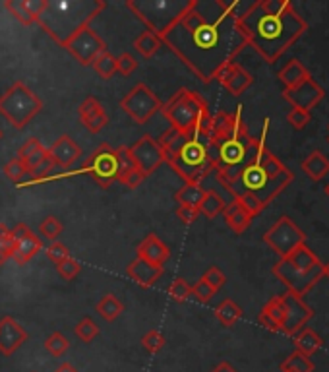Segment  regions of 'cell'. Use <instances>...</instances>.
<instances>
[{
    "label": "cell",
    "instance_id": "6da1fadb",
    "mask_svg": "<svg viewBox=\"0 0 329 372\" xmlns=\"http://www.w3.org/2000/svg\"><path fill=\"white\" fill-rule=\"evenodd\" d=\"M159 39L204 83L215 80L219 70L234 63V56L248 47L231 2L225 0H190Z\"/></svg>",
    "mask_w": 329,
    "mask_h": 372
},
{
    "label": "cell",
    "instance_id": "7a4b0ae2",
    "mask_svg": "<svg viewBox=\"0 0 329 372\" xmlns=\"http://www.w3.org/2000/svg\"><path fill=\"white\" fill-rule=\"evenodd\" d=\"M239 28L250 47L266 63H277L294 41L308 29L289 0H254L239 19Z\"/></svg>",
    "mask_w": 329,
    "mask_h": 372
},
{
    "label": "cell",
    "instance_id": "3957f363",
    "mask_svg": "<svg viewBox=\"0 0 329 372\" xmlns=\"http://www.w3.org/2000/svg\"><path fill=\"white\" fill-rule=\"evenodd\" d=\"M294 181L293 171H289L285 165L277 159L267 147H264L256 157L254 163H250L242 175L229 186V194L232 198L250 192L258 198L264 206L273 202Z\"/></svg>",
    "mask_w": 329,
    "mask_h": 372
},
{
    "label": "cell",
    "instance_id": "277c9868",
    "mask_svg": "<svg viewBox=\"0 0 329 372\" xmlns=\"http://www.w3.org/2000/svg\"><path fill=\"white\" fill-rule=\"evenodd\" d=\"M105 6L107 4L103 0H49L37 24L47 35L63 45L78 29L91 26V19L97 18Z\"/></svg>",
    "mask_w": 329,
    "mask_h": 372
},
{
    "label": "cell",
    "instance_id": "5b68a950",
    "mask_svg": "<svg viewBox=\"0 0 329 372\" xmlns=\"http://www.w3.org/2000/svg\"><path fill=\"white\" fill-rule=\"evenodd\" d=\"M161 113L170 122V128L190 138L194 134L200 118L209 115V107L198 91L180 88L167 103L161 105Z\"/></svg>",
    "mask_w": 329,
    "mask_h": 372
},
{
    "label": "cell",
    "instance_id": "8992f818",
    "mask_svg": "<svg viewBox=\"0 0 329 372\" xmlns=\"http://www.w3.org/2000/svg\"><path fill=\"white\" fill-rule=\"evenodd\" d=\"M43 111V101L24 82H14L0 95V117L14 128H26Z\"/></svg>",
    "mask_w": 329,
    "mask_h": 372
},
{
    "label": "cell",
    "instance_id": "52a82bcc",
    "mask_svg": "<svg viewBox=\"0 0 329 372\" xmlns=\"http://www.w3.org/2000/svg\"><path fill=\"white\" fill-rule=\"evenodd\" d=\"M165 163H169L172 171H177L178 177L184 179L188 184H202L204 179L215 172V163L207 144L194 138H188L186 144L178 149V154L169 157Z\"/></svg>",
    "mask_w": 329,
    "mask_h": 372
},
{
    "label": "cell",
    "instance_id": "ba28073f",
    "mask_svg": "<svg viewBox=\"0 0 329 372\" xmlns=\"http://www.w3.org/2000/svg\"><path fill=\"white\" fill-rule=\"evenodd\" d=\"M188 4L190 0H128L126 8L132 10L145 28L161 37L180 18Z\"/></svg>",
    "mask_w": 329,
    "mask_h": 372
},
{
    "label": "cell",
    "instance_id": "9c48e42d",
    "mask_svg": "<svg viewBox=\"0 0 329 372\" xmlns=\"http://www.w3.org/2000/svg\"><path fill=\"white\" fill-rule=\"evenodd\" d=\"M264 243L279 258H287V256L293 254L298 246L306 245V235L300 231V227L294 223L293 219L283 216V218L277 219L275 223L264 233Z\"/></svg>",
    "mask_w": 329,
    "mask_h": 372
},
{
    "label": "cell",
    "instance_id": "30bf717a",
    "mask_svg": "<svg viewBox=\"0 0 329 372\" xmlns=\"http://www.w3.org/2000/svg\"><path fill=\"white\" fill-rule=\"evenodd\" d=\"M161 105L163 101L157 97V93H153L143 82L136 83L120 99V109L138 124H145L155 113H159Z\"/></svg>",
    "mask_w": 329,
    "mask_h": 372
},
{
    "label": "cell",
    "instance_id": "8fae6325",
    "mask_svg": "<svg viewBox=\"0 0 329 372\" xmlns=\"http://www.w3.org/2000/svg\"><path fill=\"white\" fill-rule=\"evenodd\" d=\"M61 47L66 49L81 66H91V63H93L101 53L107 51L105 41L99 37L97 31L91 28V26L78 29V31L72 37H68Z\"/></svg>",
    "mask_w": 329,
    "mask_h": 372
},
{
    "label": "cell",
    "instance_id": "7c38bea8",
    "mask_svg": "<svg viewBox=\"0 0 329 372\" xmlns=\"http://www.w3.org/2000/svg\"><path fill=\"white\" fill-rule=\"evenodd\" d=\"M271 272H273V275H275L277 280L283 283L291 293L298 295V297H304V295L323 277V264L316 266L310 272H300V270H296L287 258H281V260L273 266Z\"/></svg>",
    "mask_w": 329,
    "mask_h": 372
},
{
    "label": "cell",
    "instance_id": "4fadbf2b",
    "mask_svg": "<svg viewBox=\"0 0 329 372\" xmlns=\"http://www.w3.org/2000/svg\"><path fill=\"white\" fill-rule=\"evenodd\" d=\"M81 171L89 175L101 188H109L111 184H115L116 177H118L116 149H113L107 144H101L93 154L89 155V159L83 163Z\"/></svg>",
    "mask_w": 329,
    "mask_h": 372
},
{
    "label": "cell",
    "instance_id": "5bb4252c",
    "mask_svg": "<svg viewBox=\"0 0 329 372\" xmlns=\"http://www.w3.org/2000/svg\"><path fill=\"white\" fill-rule=\"evenodd\" d=\"M128 152H130L134 165L142 171L145 179L165 163V154L161 149L157 138L150 136V134H143L136 144L128 147Z\"/></svg>",
    "mask_w": 329,
    "mask_h": 372
},
{
    "label": "cell",
    "instance_id": "9a60e30c",
    "mask_svg": "<svg viewBox=\"0 0 329 372\" xmlns=\"http://www.w3.org/2000/svg\"><path fill=\"white\" fill-rule=\"evenodd\" d=\"M281 297V302H283V326H281V332L287 334V336L293 337L294 334H298L308 322L310 318L314 316V310L312 307H308L304 302L303 297L294 295L291 291H287L285 295H279Z\"/></svg>",
    "mask_w": 329,
    "mask_h": 372
},
{
    "label": "cell",
    "instance_id": "2e32d148",
    "mask_svg": "<svg viewBox=\"0 0 329 372\" xmlns=\"http://www.w3.org/2000/svg\"><path fill=\"white\" fill-rule=\"evenodd\" d=\"M242 107L234 113H225L219 111L211 115V138L209 144H217L223 140H231V138H246L250 136L248 128L242 120Z\"/></svg>",
    "mask_w": 329,
    "mask_h": 372
},
{
    "label": "cell",
    "instance_id": "e0dca14e",
    "mask_svg": "<svg viewBox=\"0 0 329 372\" xmlns=\"http://www.w3.org/2000/svg\"><path fill=\"white\" fill-rule=\"evenodd\" d=\"M10 235L14 238V256L12 260L19 266L27 264L31 258H35L41 250H43V243L41 238L27 227L26 223H18L14 229H10Z\"/></svg>",
    "mask_w": 329,
    "mask_h": 372
},
{
    "label": "cell",
    "instance_id": "ac0fdd59",
    "mask_svg": "<svg viewBox=\"0 0 329 372\" xmlns=\"http://www.w3.org/2000/svg\"><path fill=\"white\" fill-rule=\"evenodd\" d=\"M326 91L321 88L320 83H316L314 78H308L304 80L303 83H298L296 88H291V90L283 91V99L293 107V109H303L310 113L321 99H323Z\"/></svg>",
    "mask_w": 329,
    "mask_h": 372
},
{
    "label": "cell",
    "instance_id": "d6986e66",
    "mask_svg": "<svg viewBox=\"0 0 329 372\" xmlns=\"http://www.w3.org/2000/svg\"><path fill=\"white\" fill-rule=\"evenodd\" d=\"M215 80L221 83L223 88L229 91L231 95L239 97V95H242L252 86L254 76L248 70H244L239 63H231L219 70V74L215 76Z\"/></svg>",
    "mask_w": 329,
    "mask_h": 372
},
{
    "label": "cell",
    "instance_id": "ffe728a7",
    "mask_svg": "<svg viewBox=\"0 0 329 372\" xmlns=\"http://www.w3.org/2000/svg\"><path fill=\"white\" fill-rule=\"evenodd\" d=\"M78 117H80L81 124L88 128L91 134H99L109 124L107 111L101 105V101L93 95H88L81 101L80 107H78Z\"/></svg>",
    "mask_w": 329,
    "mask_h": 372
},
{
    "label": "cell",
    "instance_id": "44dd1931",
    "mask_svg": "<svg viewBox=\"0 0 329 372\" xmlns=\"http://www.w3.org/2000/svg\"><path fill=\"white\" fill-rule=\"evenodd\" d=\"M27 341V332L12 316L0 320V353L12 357Z\"/></svg>",
    "mask_w": 329,
    "mask_h": 372
},
{
    "label": "cell",
    "instance_id": "7402d4cb",
    "mask_svg": "<svg viewBox=\"0 0 329 372\" xmlns=\"http://www.w3.org/2000/svg\"><path fill=\"white\" fill-rule=\"evenodd\" d=\"M47 152L51 155L53 163L56 167L64 169V171H68L72 165L81 157V147L68 134H64L58 140H54L53 144L47 147Z\"/></svg>",
    "mask_w": 329,
    "mask_h": 372
},
{
    "label": "cell",
    "instance_id": "603a6c76",
    "mask_svg": "<svg viewBox=\"0 0 329 372\" xmlns=\"http://www.w3.org/2000/svg\"><path fill=\"white\" fill-rule=\"evenodd\" d=\"M163 272H165V268L153 266V264L145 262L142 258H136L134 262L126 266V275H128L134 283L142 285L145 289L157 285V282L163 277Z\"/></svg>",
    "mask_w": 329,
    "mask_h": 372
},
{
    "label": "cell",
    "instance_id": "cb8c5ba5",
    "mask_svg": "<svg viewBox=\"0 0 329 372\" xmlns=\"http://www.w3.org/2000/svg\"><path fill=\"white\" fill-rule=\"evenodd\" d=\"M136 254H138V258H142V260L153 264V266L165 268V262L169 260L170 250H169V246L165 245L159 236L150 233V235L145 236L142 243L138 245V248H136Z\"/></svg>",
    "mask_w": 329,
    "mask_h": 372
},
{
    "label": "cell",
    "instance_id": "d4e9b609",
    "mask_svg": "<svg viewBox=\"0 0 329 372\" xmlns=\"http://www.w3.org/2000/svg\"><path fill=\"white\" fill-rule=\"evenodd\" d=\"M16 157L26 163L27 171H29V177H31V175L37 171V167L49 157V152H47V147L41 144L39 138H27V142L19 147Z\"/></svg>",
    "mask_w": 329,
    "mask_h": 372
},
{
    "label": "cell",
    "instance_id": "484cf974",
    "mask_svg": "<svg viewBox=\"0 0 329 372\" xmlns=\"http://www.w3.org/2000/svg\"><path fill=\"white\" fill-rule=\"evenodd\" d=\"M223 218H225V223H227V227L231 229L234 235H242L246 229L250 227V223H252V216L246 213L242 206L239 204V200H231L225 209H223Z\"/></svg>",
    "mask_w": 329,
    "mask_h": 372
},
{
    "label": "cell",
    "instance_id": "4316f807",
    "mask_svg": "<svg viewBox=\"0 0 329 372\" xmlns=\"http://www.w3.org/2000/svg\"><path fill=\"white\" fill-rule=\"evenodd\" d=\"M283 302L281 297H273L271 300H267L266 307L262 309L258 316V322L262 326L269 330V332H281L283 326Z\"/></svg>",
    "mask_w": 329,
    "mask_h": 372
},
{
    "label": "cell",
    "instance_id": "83f0119b",
    "mask_svg": "<svg viewBox=\"0 0 329 372\" xmlns=\"http://www.w3.org/2000/svg\"><path fill=\"white\" fill-rule=\"evenodd\" d=\"M277 78L283 82L285 90H291V88H296L298 83H303L304 80H308V78H310V72L304 68V64L300 63V60L293 58V60H289V63L279 70Z\"/></svg>",
    "mask_w": 329,
    "mask_h": 372
},
{
    "label": "cell",
    "instance_id": "f1b7e54d",
    "mask_svg": "<svg viewBox=\"0 0 329 372\" xmlns=\"http://www.w3.org/2000/svg\"><path fill=\"white\" fill-rule=\"evenodd\" d=\"M300 167L312 181H321L329 172V159L321 152H312L310 155L304 157Z\"/></svg>",
    "mask_w": 329,
    "mask_h": 372
},
{
    "label": "cell",
    "instance_id": "f546056e",
    "mask_svg": "<svg viewBox=\"0 0 329 372\" xmlns=\"http://www.w3.org/2000/svg\"><path fill=\"white\" fill-rule=\"evenodd\" d=\"M204 196L205 188L202 184H188V182H184V186H180L175 192V202H178V206L198 209L202 200H204Z\"/></svg>",
    "mask_w": 329,
    "mask_h": 372
},
{
    "label": "cell",
    "instance_id": "4dcf8cb0",
    "mask_svg": "<svg viewBox=\"0 0 329 372\" xmlns=\"http://www.w3.org/2000/svg\"><path fill=\"white\" fill-rule=\"evenodd\" d=\"M294 347H296V351L298 353L306 355V357H310L316 351H320L321 345H323V339H321L312 327H303L298 334H294Z\"/></svg>",
    "mask_w": 329,
    "mask_h": 372
},
{
    "label": "cell",
    "instance_id": "1f68e13d",
    "mask_svg": "<svg viewBox=\"0 0 329 372\" xmlns=\"http://www.w3.org/2000/svg\"><path fill=\"white\" fill-rule=\"evenodd\" d=\"M95 310H97V314L103 318L105 322H115L116 318L122 314L125 305L120 302V299L116 297L115 293H107V295H103V299L95 305Z\"/></svg>",
    "mask_w": 329,
    "mask_h": 372
},
{
    "label": "cell",
    "instance_id": "d6a6232c",
    "mask_svg": "<svg viewBox=\"0 0 329 372\" xmlns=\"http://www.w3.org/2000/svg\"><path fill=\"white\" fill-rule=\"evenodd\" d=\"M157 142H159L161 149H163V154H165V161H167L169 157L178 154V149L188 142V138L184 136V134H180V132L175 130V128L169 127L159 138H157Z\"/></svg>",
    "mask_w": 329,
    "mask_h": 372
},
{
    "label": "cell",
    "instance_id": "836d02e7",
    "mask_svg": "<svg viewBox=\"0 0 329 372\" xmlns=\"http://www.w3.org/2000/svg\"><path fill=\"white\" fill-rule=\"evenodd\" d=\"M287 260L293 264L296 270H300V272H310V270H314L316 266H320L321 264L320 258L314 254L306 245L298 246L293 254L287 256Z\"/></svg>",
    "mask_w": 329,
    "mask_h": 372
},
{
    "label": "cell",
    "instance_id": "e575fe53",
    "mask_svg": "<svg viewBox=\"0 0 329 372\" xmlns=\"http://www.w3.org/2000/svg\"><path fill=\"white\" fill-rule=\"evenodd\" d=\"M227 206V202L223 200V196L217 191H205V196L202 204H200V216H204L207 219H215L219 213H223V209Z\"/></svg>",
    "mask_w": 329,
    "mask_h": 372
},
{
    "label": "cell",
    "instance_id": "d590c367",
    "mask_svg": "<svg viewBox=\"0 0 329 372\" xmlns=\"http://www.w3.org/2000/svg\"><path fill=\"white\" fill-rule=\"evenodd\" d=\"M242 314H244V310L231 299H225L221 305L215 309V318H217L225 327L234 326L242 318Z\"/></svg>",
    "mask_w": 329,
    "mask_h": 372
},
{
    "label": "cell",
    "instance_id": "8d00e7d4",
    "mask_svg": "<svg viewBox=\"0 0 329 372\" xmlns=\"http://www.w3.org/2000/svg\"><path fill=\"white\" fill-rule=\"evenodd\" d=\"M161 45H163V43H161L159 37L155 35L153 31H150V29L142 31L140 35L134 39V49H136L143 58H152V56L159 51Z\"/></svg>",
    "mask_w": 329,
    "mask_h": 372
},
{
    "label": "cell",
    "instance_id": "74e56055",
    "mask_svg": "<svg viewBox=\"0 0 329 372\" xmlns=\"http://www.w3.org/2000/svg\"><path fill=\"white\" fill-rule=\"evenodd\" d=\"M91 68L95 70L101 80H111L116 74V56L109 53V49L91 63Z\"/></svg>",
    "mask_w": 329,
    "mask_h": 372
},
{
    "label": "cell",
    "instance_id": "f35d334b",
    "mask_svg": "<svg viewBox=\"0 0 329 372\" xmlns=\"http://www.w3.org/2000/svg\"><path fill=\"white\" fill-rule=\"evenodd\" d=\"M279 369H281V372H314V363L310 361V357L293 351L281 363Z\"/></svg>",
    "mask_w": 329,
    "mask_h": 372
},
{
    "label": "cell",
    "instance_id": "ab89813d",
    "mask_svg": "<svg viewBox=\"0 0 329 372\" xmlns=\"http://www.w3.org/2000/svg\"><path fill=\"white\" fill-rule=\"evenodd\" d=\"M64 225L61 223V219L54 218V216H47V218L39 223V233L43 236L45 241H49V243H54V241H58V236L63 235Z\"/></svg>",
    "mask_w": 329,
    "mask_h": 372
},
{
    "label": "cell",
    "instance_id": "60d3db41",
    "mask_svg": "<svg viewBox=\"0 0 329 372\" xmlns=\"http://www.w3.org/2000/svg\"><path fill=\"white\" fill-rule=\"evenodd\" d=\"M74 334H76V337H78L80 341H83V343H91V341L99 336V326L89 316H83L80 322L74 326Z\"/></svg>",
    "mask_w": 329,
    "mask_h": 372
},
{
    "label": "cell",
    "instance_id": "b9f144b4",
    "mask_svg": "<svg viewBox=\"0 0 329 372\" xmlns=\"http://www.w3.org/2000/svg\"><path fill=\"white\" fill-rule=\"evenodd\" d=\"M45 349L49 351V353L53 355V357H63L68 349H70V341H68V337L61 334V332H53L51 336L45 339Z\"/></svg>",
    "mask_w": 329,
    "mask_h": 372
},
{
    "label": "cell",
    "instance_id": "7bdbcfd3",
    "mask_svg": "<svg viewBox=\"0 0 329 372\" xmlns=\"http://www.w3.org/2000/svg\"><path fill=\"white\" fill-rule=\"evenodd\" d=\"M4 175H6L14 184H22L24 179L29 177V171H27L26 163H24L22 159L14 157V159H10L8 163L4 165Z\"/></svg>",
    "mask_w": 329,
    "mask_h": 372
},
{
    "label": "cell",
    "instance_id": "ee69618b",
    "mask_svg": "<svg viewBox=\"0 0 329 372\" xmlns=\"http://www.w3.org/2000/svg\"><path fill=\"white\" fill-rule=\"evenodd\" d=\"M14 248H16V245H14V238L10 235V229L4 223H0V266L12 260Z\"/></svg>",
    "mask_w": 329,
    "mask_h": 372
},
{
    "label": "cell",
    "instance_id": "f6af8a7d",
    "mask_svg": "<svg viewBox=\"0 0 329 372\" xmlns=\"http://www.w3.org/2000/svg\"><path fill=\"white\" fill-rule=\"evenodd\" d=\"M4 8L8 10L10 14L18 19L22 26H33V24H35V19L29 16V12H27L26 6H24V0H6V2H4Z\"/></svg>",
    "mask_w": 329,
    "mask_h": 372
},
{
    "label": "cell",
    "instance_id": "bcb514c9",
    "mask_svg": "<svg viewBox=\"0 0 329 372\" xmlns=\"http://www.w3.org/2000/svg\"><path fill=\"white\" fill-rule=\"evenodd\" d=\"M81 272V264L76 260V258H72L68 256L66 260H63L61 264H56V273L63 277L64 282H74Z\"/></svg>",
    "mask_w": 329,
    "mask_h": 372
},
{
    "label": "cell",
    "instance_id": "7dc6e473",
    "mask_svg": "<svg viewBox=\"0 0 329 372\" xmlns=\"http://www.w3.org/2000/svg\"><path fill=\"white\" fill-rule=\"evenodd\" d=\"M116 159H118V177H116V182H120L125 179L126 175L134 169H138L136 165H134L132 157H130V152H128V147L126 145H120V147H116Z\"/></svg>",
    "mask_w": 329,
    "mask_h": 372
},
{
    "label": "cell",
    "instance_id": "c3c4849f",
    "mask_svg": "<svg viewBox=\"0 0 329 372\" xmlns=\"http://www.w3.org/2000/svg\"><path fill=\"white\" fill-rule=\"evenodd\" d=\"M169 295L175 302H186L192 297V285H188L184 277H177L169 287Z\"/></svg>",
    "mask_w": 329,
    "mask_h": 372
},
{
    "label": "cell",
    "instance_id": "681fc988",
    "mask_svg": "<svg viewBox=\"0 0 329 372\" xmlns=\"http://www.w3.org/2000/svg\"><path fill=\"white\" fill-rule=\"evenodd\" d=\"M165 343H167V339H165V336L161 334L159 330H150V332L142 337L143 349L152 355L159 353L161 349L165 347Z\"/></svg>",
    "mask_w": 329,
    "mask_h": 372
},
{
    "label": "cell",
    "instance_id": "f907efd6",
    "mask_svg": "<svg viewBox=\"0 0 329 372\" xmlns=\"http://www.w3.org/2000/svg\"><path fill=\"white\" fill-rule=\"evenodd\" d=\"M232 200H239V204L242 206V209L246 211V213H250L252 218H256L258 213H262L264 211V204L254 196V194H250V192H244V194H241V196H236V198H232Z\"/></svg>",
    "mask_w": 329,
    "mask_h": 372
},
{
    "label": "cell",
    "instance_id": "816d5d0a",
    "mask_svg": "<svg viewBox=\"0 0 329 372\" xmlns=\"http://www.w3.org/2000/svg\"><path fill=\"white\" fill-rule=\"evenodd\" d=\"M45 254H47V258L56 266V264H61L63 260H66V258L70 256V250H68V246L64 245V243L54 241V243H49V246L45 248Z\"/></svg>",
    "mask_w": 329,
    "mask_h": 372
},
{
    "label": "cell",
    "instance_id": "f5cc1de1",
    "mask_svg": "<svg viewBox=\"0 0 329 372\" xmlns=\"http://www.w3.org/2000/svg\"><path fill=\"white\" fill-rule=\"evenodd\" d=\"M215 293H217V291L211 289L205 280H198V282L192 285V297H194L198 302H204V305H207V302L215 297Z\"/></svg>",
    "mask_w": 329,
    "mask_h": 372
},
{
    "label": "cell",
    "instance_id": "db71d44e",
    "mask_svg": "<svg viewBox=\"0 0 329 372\" xmlns=\"http://www.w3.org/2000/svg\"><path fill=\"white\" fill-rule=\"evenodd\" d=\"M136 68H138V58L132 53H122L116 56V74L130 76Z\"/></svg>",
    "mask_w": 329,
    "mask_h": 372
},
{
    "label": "cell",
    "instance_id": "11a10c76",
    "mask_svg": "<svg viewBox=\"0 0 329 372\" xmlns=\"http://www.w3.org/2000/svg\"><path fill=\"white\" fill-rule=\"evenodd\" d=\"M287 120H289V124H291L293 128H296V130H303V128H306L308 124H310L312 115L308 113V111L291 109L289 111V115H287Z\"/></svg>",
    "mask_w": 329,
    "mask_h": 372
},
{
    "label": "cell",
    "instance_id": "9f6ffc18",
    "mask_svg": "<svg viewBox=\"0 0 329 372\" xmlns=\"http://www.w3.org/2000/svg\"><path fill=\"white\" fill-rule=\"evenodd\" d=\"M202 280H205L207 282V285L211 287V289L219 291L227 283V275L217 268V266H211V268H207V272L204 273V277Z\"/></svg>",
    "mask_w": 329,
    "mask_h": 372
},
{
    "label": "cell",
    "instance_id": "6f0895ef",
    "mask_svg": "<svg viewBox=\"0 0 329 372\" xmlns=\"http://www.w3.org/2000/svg\"><path fill=\"white\" fill-rule=\"evenodd\" d=\"M47 2L49 0H24V6H26V10L29 12V16L35 19L37 24V18L43 14V10L47 8Z\"/></svg>",
    "mask_w": 329,
    "mask_h": 372
},
{
    "label": "cell",
    "instance_id": "680465c9",
    "mask_svg": "<svg viewBox=\"0 0 329 372\" xmlns=\"http://www.w3.org/2000/svg\"><path fill=\"white\" fill-rule=\"evenodd\" d=\"M177 218L184 223V225H192L196 223L198 218H200V211L192 208H184V206H178L177 208Z\"/></svg>",
    "mask_w": 329,
    "mask_h": 372
},
{
    "label": "cell",
    "instance_id": "91938a15",
    "mask_svg": "<svg viewBox=\"0 0 329 372\" xmlns=\"http://www.w3.org/2000/svg\"><path fill=\"white\" fill-rule=\"evenodd\" d=\"M143 181H145V177L142 175V171H140V169H134V171L128 172L125 179L120 181V184H125L126 188L134 191V188H138Z\"/></svg>",
    "mask_w": 329,
    "mask_h": 372
},
{
    "label": "cell",
    "instance_id": "94428289",
    "mask_svg": "<svg viewBox=\"0 0 329 372\" xmlns=\"http://www.w3.org/2000/svg\"><path fill=\"white\" fill-rule=\"evenodd\" d=\"M211 372H239L231 363H227V361H221V363L217 364L211 369Z\"/></svg>",
    "mask_w": 329,
    "mask_h": 372
},
{
    "label": "cell",
    "instance_id": "6125c7cd",
    "mask_svg": "<svg viewBox=\"0 0 329 372\" xmlns=\"http://www.w3.org/2000/svg\"><path fill=\"white\" fill-rule=\"evenodd\" d=\"M54 372H80L74 364L70 363H63V364H58L56 369H54Z\"/></svg>",
    "mask_w": 329,
    "mask_h": 372
},
{
    "label": "cell",
    "instance_id": "be15d7a7",
    "mask_svg": "<svg viewBox=\"0 0 329 372\" xmlns=\"http://www.w3.org/2000/svg\"><path fill=\"white\" fill-rule=\"evenodd\" d=\"M323 277H328L329 280V262L323 264Z\"/></svg>",
    "mask_w": 329,
    "mask_h": 372
},
{
    "label": "cell",
    "instance_id": "e7e4bbea",
    "mask_svg": "<svg viewBox=\"0 0 329 372\" xmlns=\"http://www.w3.org/2000/svg\"><path fill=\"white\" fill-rule=\"evenodd\" d=\"M326 196H328V198H329V182H328V184H326Z\"/></svg>",
    "mask_w": 329,
    "mask_h": 372
},
{
    "label": "cell",
    "instance_id": "03108f58",
    "mask_svg": "<svg viewBox=\"0 0 329 372\" xmlns=\"http://www.w3.org/2000/svg\"><path fill=\"white\" fill-rule=\"evenodd\" d=\"M0 140H2V130H0Z\"/></svg>",
    "mask_w": 329,
    "mask_h": 372
},
{
    "label": "cell",
    "instance_id": "003e7915",
    "mask_svg": "<svg viewBox=\"0 0 329 372\" xmlns=\"http://www.w3.org/2000/svg\"><path fill=\"white\" fill-rule=\"evenodd\" d=\"M328 140H329V138H328Z\"/></svg>",
    "mask_w": 329,
    "mask_h": 372
}]
</instances>
